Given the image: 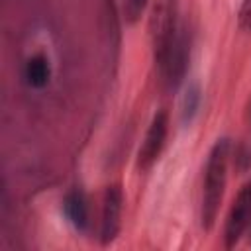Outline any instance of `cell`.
Wrapping results in <instances>:
<instances>
[{
	"label": "cell",
	"mask_w": 251,
	"mask_h": 251,
	"mask_svg": "<svg viewBox=\"0 0 251 251\" xmlns=\"http://www.w3.org/2000/svg\"><path fill=\"white\" fill-rule=\"evenodd\" d=\"M227 161H229V141L218 139L208 155L204 186H202V226L210 229L216 222V216L222 206L226 180H227Z\"/></svg>",
	"instance_id": "6da1fadb"
},
{
	"label": "cell",
	"mask_w": 251,
	"mask_h": 251,
	"mask_svg": "<svg viewBox=\"0 0 251 251\" xmlns=\"http://www.w3.org/2000/svg\"><path fill=\"white\" fill-rule=\"evenodd\" d=\"M178 0H153L149 16V33L153 43V55L157 67L163 63L167 51L171 49L178 33Z\"/></svg>",
	"instance_id": "7a4b0ae2"
},
{
	"label": "cell",
	"mask_w": 251,
	"mask_h": 251,
	"mask_svg": "<svg viewBox=\"0 0 251 251\" xmlns=\"http://www.w3.org/2000/svg\"><path fill=\"white\" fill-rule=\"evenodd\" d=\"M251 224V180H247L239 194L233 200V206L229 208L227 220H226V231H224V239H226V247H233L241 235L247 233V227Z\"/></svg>",
	"instance_id": "3957f363"
},
{
	"label": "cell",
	"mask_w": 251,
	"mask_h": 251,
	"mask_svg": "<svg viewBox=\"0 0 251 251\" xmlns=\"http://www.w3.org/2000/svg\"><path fill=\"white\" fill-rule=\"evenodd\" d=\"M186 63H188V37L184 29H178L171 49L167 51L163 63L159 65L169 88H176L180 84V80L184 78Z\"/></svg>",
	"instance_id": "277c9868"
},
{
	"label": "cell",
	"mask_w": 251,
	"mask_h": 251,
	"mask_svg": "<svg viewBox=\"0 0 251 251\" xmlns=\"http://www.w3.org/2000/svg\"><path fill=\"white\" fill-rule=\"evenodd\" d=\"M167 127H169V120L165 112H157L151 120V126L145 133V139L139 147V155H137V163L141 169H149L161 155L165 139H167Z\"/></svg>",
	"instance_id": "5b68a950"
},
{
	"label": "cell",
	"mask_w": 251,
	"mask_h": 251,
	"mask_svg": "<svg viewBox=\"0 0 251 251\" xmlns=\"http://www.w3.org/2000/svg\"><path fill=\"white\" fill-rule=\"evenodd\" d=\"M122 188L118 184H112L106 188L104 194V206H102V222H100V235L104 243H110L118 231H120V218H122Z\"/></svg>",
	"instance_id": "8992f818"
},
{
	"label": "cell",
	"mask_w": 251,
	"mask_h": 251,
	"mask_svg": "<svg viewBox=\"0 0 251 251\" xmlns=\"http://www.w3.org/2000/svg\"><path fill=\"white\" fill-rule=\"evenodd\" d=\"M63 208H65V214H67L69 222H71L76 229H84V227H86V224H88V206H86L84 194H82L78 188L71 190V192L65 196Z\"/></svg>",
	"instance_id": "52a82bcc"
},
{
	"label": "cell",
	"mask_w": 251,
	"mask_h": 251,
	"mask_svg": "<svg viewBox=\"0 0 251 251\" xmlns=\"http://www.w3.org/2000/svg\"><path fill=\"white\" fill-rule=\"evenodd\" d=\"M49 76H51V67L43 55H35L25 63V78L29 86L43 88L49 82Z\"/></svg>",
	"instance_id": "ba28073f"
},
{
	"label": "cell",
	"mask_w": 251,
	"mask_h": 251,
	"mask_svg": "<svg viewBox=\"0 0 251 251\" xmlns=\"http://www.w3.org/2000/svg\"><path fill=\"white\" fill-rule=\"evenodd\" d=\"M147 6V0H124V16L127 22H135Z\"/></svg>",
	"instance_id": "9c48e42d"
},
{
	"label": "cell",
	"mask_w": 251,
	"mask_h": 251,
	"mask_svg": "<svg viewBox=\"0 0 251 251\" xmlns=\"http://www.w3.org/2000/svg\"><path fill=\"white\" fill-rule=\"evenodd\" d=\"M239 25L251 33V0H243L239 10Z\"/></svg>",
	"instance_id": "30bf717a"
},
{
	"label": "cell",
	"mask_w": 251,
	"mask_h": 251,
	"mask_svg": "<svg viewBox=\"0 0 251 251\" xmlns=\"http://www.w3.org/2000/svg\"><path fill=\"white\" fill-rule=\"evenodd\" d=\"M247 233H249V241H251V224H249V227H247Z\"/></svg>",
	"instance_id": "8fae6325"
}]
</instances>
